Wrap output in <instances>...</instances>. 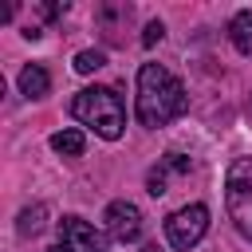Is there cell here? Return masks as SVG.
I'll list each match as a JSON object with an SVG mask.
<instances>
[{
	"label": "cell",
	"mask_w": 252,
	"mask_h": 252,
	"mask_svg": "<svg viewBox=\"0 0 252 252\" xmlns=\"http://www.w3.org/2000/svg\"><path fill=\"white\" fill-rule=\"evenodd\" d=\"M47 252H67V248H63V244H55V248H47Z\"/></svg>",
	"instance_id": "2e32d148"
},
{
	"label": "cell",
	"mask_w": 252,
	"mask_h": 252,
	"mask_svg": "<svg viewBox=\"0 0 252 252\" xmlns=\"http://www.w3.org/2000/svg\"><path fill=\"white\" fill-rule=\"evenodd\" d=\"M205 232H209V209H205L201 201H193V205H185V209H177V213L165 217V236H169V244L181 248V252L197 248Z\"/></svg>",
	"instance_id": "277c9868"
},
{
	"label": "cell",
	"mask_w": 252,
	"mask_h": 252,
	"mask_svg": "<svg viewBox=\"0 0 252 252\" xmlns=\"http://www.w3.org/2000/svg\"><path fill=\"white\" fill-rule=\"evenodd\" d=\"M98 67H106V51L87 47V51L75 55V71H79V75H91V71H98Z\"/></svg>",
	"instance_id": "4fadbf2b"
},
{
	"label": "cell",
	"mask_w": 252,
	"mask_h": 252,
	"mask_svg": "<svg viewBox=\"0 0 252 252\" xmlns=\"http://www.w3.org/2000/svg\"><path fill=\"white\" fill-rule=\"evenodd\" d=\"M228 39L240 55H252V8H244L228 20Z\"/></svg>",
	"instance_id": "30bf717a"
},
{
	"label": "cell",
	"mask_w": 252,
	"mask_h": 252,
	"mask_svg": "<svg viewBox=\"0 0 252 252\" xmlns=\"http://www.w3.org/2000/svg\"><path fill=\"white\" fill-rule=\"evenodd\" d=\"M83 146H87L83 130H59V134H51V150H55V154H63V158H79V154H83Z\"/></svg>",
	"instance_id": "8fae6325"
},
{
	"label": "cell",
	"mask_w": 252,
	"mask_h": 252,
	"mask_svg": "<svg viewBox=\"0 0 252 252\" xmlns=\"http://www.w3.org/2000/svg\"><path fill=\"white\" fill-rule=\"evenodd\" d=\"M59 244L67 248V252H110V244H106V236L91 224V220H83V217H63L59 224Z\"/></svg>",
	"instance_id": "5b68a950"
},
{
	"label": "cell",
	"mask_w": 252,
	"mask_h": 252,
	"mask_svg": "<svg viewBox=\"0 0 252 252\" xmlns=\"http://www.w3.org/2000/svg\"><path fill=\"white\" fill-rule=\"evenodd\" d=\"M161 35H165V24H161V20H150V24H146V32H142V47H154Z\"/></svg>",
	"instance_id": "5bb4252c"
},
{
	"label": "cell",
	"mask_w": 252,
	"mask_h": 252,
	"mask_svg": "<svg viewBox=\"0 0 252 252\" xmlns=\"http://www.w3.org/2000/svg\"><path fill=\"white\" fill-rule=\"evenodd\" d=\"M224 205L228 220L244 240H252V158H236L224 177Z\"/></svg>",
	"instance_id": "3957f363"
},
{
	"label": "cell",
	"mask_w": 252,
	"mask_h": 252,
	"mask_svg": "<svg viewBox=\"0 0 252 252\" xmlns=\"http://www.w3.org/2000/svg\"><path fill=\"white\" fill-rule=\"evenodd\" d=\"M130 4H98V12H94V24L102 28V35L106 39H118V32H122V24L130 20Z\"/></svg>",
	"instance_id": "9c48e42d"
},
{
	"label": "cell",
	"mask_w": 252,
	"mask_h": 252,
	"mask_svg": "<svg viewBox=\"0 0 252 252\" xmlns=\"http://www.w3.org/2000/svg\"><path fill=\"white\" fill-rule=\"evenodd\" d=\"M189 106V94L181 87L177 75H169L161 63H142L138 67V98H134V114L142 126L158 130L169 126L173 118H181Z\"/></svg>",
	"instance_id": "6da1fadb"
},
{
	"label": "cell",
	"mask_w": 252,
	"mask_h": 252,
	"mask_svg": "<svg viewBox=\"0 0 252 252\" xmlns=\"http://www.w3.org/2000/svg\"><path fill=\"white\" fill-rule=\"evenodd\" d=\"M16 87H20L24 98H43V94L51 91V75H47V67L28 63V67L20 71V79H16Z\"/></svg>",
	"instance_id": "ba28073f"
},
{
	"label": "cell",
	"mask_w": 252,
	"mask_h": 252,
	"mask_svg": "<svg viewBox=\"0 0 252 252\" xmlns=\"http://www.w3.org/2000/svg\"><path fill=\"white\" fill-rule=\"evenodd\" d=\"M71 114L83 126H91L98 138H106V142H118L122 130H126V106H122L118 91H110V87H87V91H79L71 98Z\"/></svg>",
	"instance_id": "7a4b0ae2"
},
{
	"label": "cell",
	"mask_w": 252,
	"mask_h": 252,
	"mask_svg": "<svg viewBox=\"0 0 252 252\" xmlns=\"http://www.w3.org/2000/svg\"><path fill=\"white\" fill-rule=\"evenodd\" d=\"M142 252H161V248H158V244H146V248H142Z\"/></svg>",
	"instance_id": "9a60e30c"
},
{
	"label": "cell",
	"mask_w": 252,
	"mask_h": 252,
	"mask_svg": "<svg viewBox=\"0 0 252 252\" xmlns=\"http://www.w3.org/2000/svg\"><path fill=\"white\" fill-rule=\"evenodd\" d=\"M43 217H47V209H43V205L24 209V213H20V220H16V232H20V236H35V232L43 228Z\"/></svg>",
	"instance_id": "7c38bea8"
},
{
	"label": "cell",
	"mask_w": 252,
	"mask_h": 252,
	"mask_svg": "<svg viewBox=\"0 0 252 252\" xmlns=\"http://www.w3.org/2000/svg\"><path fill=\"white\" fill-rule=\"evenodd\" d=\"M102 220H106V232L118 244H134L142 236V209L134 201H110L106 213H102Z\"/></svg>",
	"instance_id": "8992f818"
},
{
	"label": "cell",
	"mask_w": 252,
	"mask_h": 252,
	"mask_svg": "<svg viewBox=\"0 0 252 252\" xmlns=\"http://www.w3.org/2000/svg\"><path fill=\"white\" fill-rule=\"evenodd\" d=\"M189 169H193V161H189L185 154L169 150V154L161 158V165H154V169L146 173V193H150V197H161V193H165V181H169V173H189Z\"/></svg>",
	"instance_id": "52a82bcc"
}]
</instances>
